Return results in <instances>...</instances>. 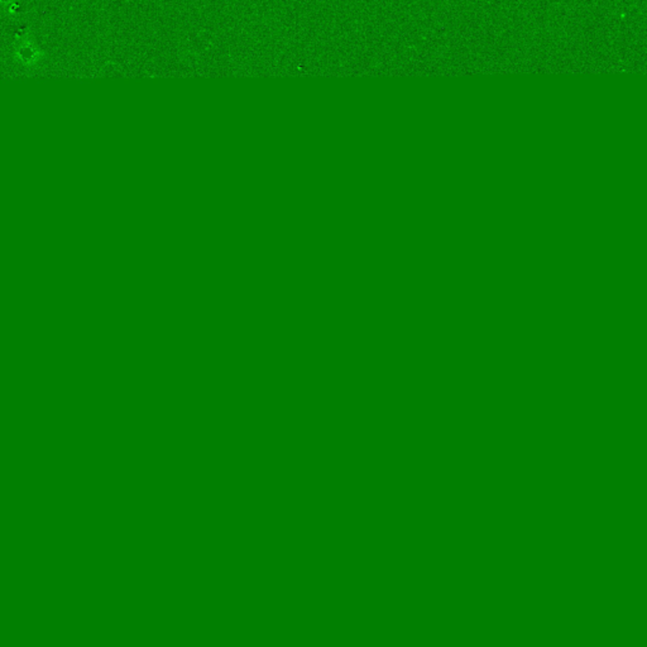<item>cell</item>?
Here are the masks:
<instances>
[{"label":"cell","instance_id":"1","mask_svg":"<svg viewBox=\"0 0 647 647\" xmlns=\"http://www.w3.org/2000/svg\"><path fill=\"white\" fill-rule=\"evenodd\" d=\"M18 54L21 55V59H23L22 62H27V63H32V61H36L39 56L38 50H34L32 48L30 45H26L23 47H21V51H18Z\"/></svg>","mask_w":647,"mask_h":647},{"label":"cell","instance_id":"2","mask_svg":"<svg viewBox=\"0 0 647 647\" xmlns=\"http://www.w3.org/2000/svg\"><path fill=\"white\" fill-rule=\"evenodd\" d=\"M0 3H1V4H9V3H12V0H0Z\"/></svg>","mask_w":647,"mask_h":647}]
</instances>
